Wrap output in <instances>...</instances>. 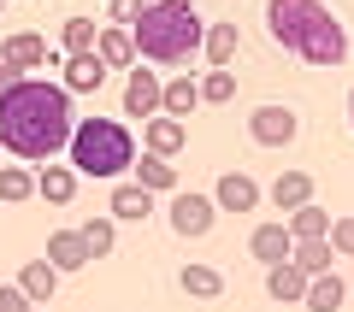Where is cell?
Here are the masks:
<instances>
[{
  "label": "cell",
  "mask_w": 354,
  "mask_h": 312,
  "mask_svg": "<svg viewBox=\"0 0 354 312\" xmlns=\"http://www.w3.org/2000/svg\"><path fill=\"white\" fill-rule=\"evenodd\" d=\"M71 88L41 83V77H12L0 88V148L18 159H59L71 142Z\"/></svg>",
  "instance_id": "cell-1"
},
{
  "label": "cell",
  "mask_w": 354,
  "mask_h": 312,
  "mask_svg": "<svg viewBox=\"0 0 354 312\" xmlns=\"http://www.w3.org/2000/svg\"><path fill=\"white\" fill-rule=\"evenodd\" d=\"M266 30L301 65H342L348 59V30H342V18H330L325 0H266Z\"/></svg>",
  "instance_id": "cell-2"
},
{
  "label": "cell",
  "mask_w": 354,
  "mask_h": 312,
  "mask_svg": "<svg viewBox=\"0 0 354 312\" xmlns=\"http://www.w3.org/2000/svg\"><path fill=\"white\" fill-rule=\"evenodd\" d=\"M201 36H207V24H201V12H195L189 0H148L142 18L130 24L136 59H153V65L189 59V53L201 48Z\"/></svg>",
  "instance_id": "cell-3"
},
{
  "label": "cell",
  "mask_w": 354,
  "mask_h": 312,
  "mask_svg": "<svg viewBox=\"0 0 354 312\" xmlns=\"http://www.w3.org/2000/svg\"><path fill=\"white\" fill-rule=\"evenodd\" d=\"M77 177H124L136 165V136H130L118 118H83L65 142Z\"/></svg>",
  "instance_id": "cell-4"
},
{
  "label": "cell",
  "mask_w": 354,
  "mask_h": 312,
  "mask_svg": "<svg viewBox=\"0 0 354 312\" xmlns=\"http://www.w3.org/2000/svg\"><path fill=\"white\" fill-rule=\"evenodd\" d=\"M295 130H301V118H295L290 106H254L248 113V136L260 142V148H290Z\"/></svg>",
  "instance_id": "cell-5"
},
{
  "label": "cell",
  "mask_w": 354,
  "mask_h": 312,
  "mask_svg": "<svg viewBox=\"0 0 354 312\" xmlns=\"http://www.w3.org/2000/svg\"><path fill=\"white\" fill-rule=\"evenodd\" d=\"M160 95H165V83L148 71V65H130V77H124V113H136L142 124H148L153 113H160Z\"/></svg>",
  "instance_id": "cell-6"
},
{
  "label": "cell",
  "mask_w": 354,
  "mask_h": 312,
  "mask_svg": "<svg viewBox=\"0 0 354 312\" xmlns=\"http://www.w3.org/2000/svg\"><path fill=\"white\" fill-rule=\"evenodd\" d=\"M218 218V206L207 195H171V230L177 236H207Z\"/></svg>",
  "instance_id": "cell-7"
},
{
  "label": "cell",
  "mask_w": 354,
  "mask_h": 312,
  "mask_svg": "<svg viewBox=\"0 0 354 312\" xmlns=\"http://www.w3.org/2000/svg\"><path fill=\"white\" fill-rule=\"evenodd\" d=\"M0 59L12 65L18 77H30L36 65H53V53H48V41H41L36 30H18V36H6V41H0Z\"/></svg>",
  "instance_id": "cell-8"
},
{
  "label": "cell",
  "mask_w": 354,
  "mask_h": 312,
  "mask_svg": "<svg viewBox=\"0 0 354 312\" xmlns=\"http://www.w3.org/2000/svg\"><path fill=\"white\" fill-rule=\"evenodd\" d=\"M213 206L218 213H254V206H260V183H254L248 171H225L218 188H213Z\"/></svg>",
  "instance_id": "cell-9"
},
{
  "label": "cell",
  "mask_w": 354,
  "mask_h": 312,
  "mask_svg": "<svg viewBox=\"0 0 354 312\" xmlns=\"http://www.w3.org/2000/svg\"><path fill=\"white\" fill-rule=\"evenodd\" d=\"M183 118H165V113H153L148 124H142V148L148 153H160V159H171V153H183Z\"/></svg>",
  "instance_id": "cell-10"
},
{
  "label": "cell",
  "mask_w": 354,
  "mask_h": 312,
  "mask_svg": "<svg viewBox=\"0 0 354 312\" xmlns=\"http://www.w3.org/2000/svg\"><path fill=\"white\" fill-rule=\"evenodd\" d=\"M248 253H254L260 265H283V260L295 253V236H290V224H260V230L248 236Z\"/></svg>",
  "instance_id": "cell-11"
},
{
  "label": "cell",
  "mask_w": 354,
  "mask_h": 312,
  "mask_svg": "<svg viewBox=\"0 0 354 312\" xmlns=\"http://www.w3.org/2000/svg\"><path fill=\"white\" fill-rule=\"evenodd\" d=\"M95 260L83 242V230H59V236H48V265L53 271H83V265Z\"/></svg>",
  "instance_id": "cell-12"
},
{
  "label": "cell",
  "mask_w": 354,
  "mask_h": 312,
  "mask_svg": "<svg viewBox=\"0 0 354 312\" xmlns=\"http://www.w3.org/2000/svg\"><path fill=\"white\" fill-rule=\"evenodd\" d=\"M101 83H106L101 53H65V88H71V95H95Z\"/></svg>",
  "instance_id": "cell-13"
},
{
  "label": "cell",
  "mask_w": 354,
  "mask_h": 312,
  "mask_svg": "<svg viewBox=\"0 0 354 312\" xmlns=\"http://www.w3.org/2000/svg\"><path fill=\"white\" fill-rule=\"evenodd\" d=\"M36 195L41 200H48V206H71V195H77V171H71V165H41V171H36Z\"/></svg>",
  "instance_id": "cell-14"
},
{
  "label": "cell",
  "mask_w": 354,
  "mask_h": 312,
  "mask_svg": "<svg viewBox=\"0 0 354 312\" xmlns=\"http://www.w3.org/2000/svg\"><path fill=\"white\" fill-rule=\"evenodd\" d=\"M342 300H348V283H342L337 271H319V277H307V295H301V306H307V312H337Z\"/></svg>",
  "instance_id": "cell-15"
},
{
  "label": "cell",
  "mask_w": 354,
  "mask_h": 312,
  "mask_svg": "<svg viewBox=\"0 0 354 312\" xmlns=\"http://www.w3.org/2000/svg\"><path fill=\"white\" fill-rule=\"evenodd\" d=\"M18 289H24L30 306H41V300H53V289H59V271H53L48 260H30L24 271H18Z\"/></svg>",
  "instance_id": "cell-16"
},
{
  "label": "cell",
  "mask_w": 354,
  "mask_h": 312,
  "mask_svg": "<svg viewBox=\"0 0 354 312\" xmlns=\"http://www.w3.org/2000/svg\"><path fill=\"white\" fill-rule=\"evenodd\" d=\"M266 295H272V300H301L307 295V271H301V265H290V260H283V265H266Z\"/></svg>",
  "instance_id": "cell-17"
},
{
  "label": "cell",
  "mask_w": 354,
  "mask_h": 312,
  "mask_svg": "<svg viewBox=\"0 0 354 312\" xmlns=\"http://www.w3.org/2000/svg\"><path fill=\"white\" fill-rule=\"evenodd\" d=\"M136 183L148 188V195H171V188H177V165L160 159V153H142V159H136Z\"/></svg>",
  "instance_id": "cell-18"
},
{
  "label": "cell",
  "mask_w": 354,
  "mask_h": 312,
  "mask_svg": "<svg viewBox=\"0 0 354 312\" xmlns=\"http://www.w3.org/2000/svg\"><path fill=\"white\" fill-rule=\"evenodd\" d=\"M195 106H201V83H195V77H171L165 95H160V113L165 118H183V113H195Z\"/></svg>",
  "instance_id": "cell-19"
},
{
  "label": "cell",
  "mask_w": 354,
  "mask_h": 312,
  "mask_svg": "<svg viewBox=\"0 0 354 312\" xmlns=\"http://www.w3.org/2000/svg\"><path fill=\"white\" fill-rule=\"evenodd\" d=\"M95 53H101L106 71H113V65H136V41H130V30H118V24L95 36Z\"/></svg>",
  "instance_id": "cell-20"
},
{
  "label": "cell",
  "mask_w": 354,
  "mask_h": 312,
  "mask_svg": "<svg viewBox=\"0 0 354 312\" xmlns=\"http://www.w3.org/2000/svg\"><path fill=\"white\" fill-rule=\"evenodd\" d=\"M177 283H183V295H195V300H218L225 295V277H218L213 265H183Z\"/></svg>",
  "instance_id": "cell-21"
},
{
  "label": "cell",
  "mask_w": 354,
  "mask_h": 312,
  "mask_svg": "<svg viewBox=\"0 0 354 312\" xmlns=\"http://www.w3.org/2000/svg\"><path fill=\"white\" fill-rule=\"evenodd\" d=\"M272 200H278L283 213H295V206H307V200H313V177H307V171H283L278 183H272Z\"/></svg>",
  "instance_id": "cell-22"
},
{
  "label": "cell",
  "mask_w": 354,
  "mask_h": 312,
  "mask_svg": "<svg viewBox=\"0 0 354 312\" xmlns=\"http://www.w3.org/2000/svg\"><path fill=\"white\" fill-rule=\"evenodd\" d=\"M201 48H207V65H213V71H225V65L236 59V24H207Z\"/></svg>",
  "instance_id": "cell-23"
},
{
  "label": "cell",
  "mask_w": 354,
  "mask_h": 312,
  "mask_svg": "<svg viewBox=\"0 0 354 312\" xmlns=\"http://www.w3.org/2000/svg\"><path fill=\"white\" fill-rule=\"evenodd\" d=\"M148 213H153V195H148L142 183H124V188L113 195V218H124V224H142Z\"/></svg>",
  "instance_id": "cell-24"
},
{
  "label": "cell",
  "mask_w": 354,
  "mask_h": 312,
  "mask_svg": "<svg viewBox=\"0 0 354 312\" xmlns=\"http://www.w3.org/2000/svg\"><path fill=\"white\" fill-rule=\"evenodd\" d=\"M330 260H337V248H330V236H313V242H295V253H290V265H301L307 277L330 271Z\"/></svg>",
  "instance_id": "cell-25"
},
{
  "label": "cell",
  "mask_w": 354,
  "mask_h": 312,
  "mask_svg": "<svg viewBox=\"0 0 354 312\" xmlns=\"http://www.w3.org/2000/svg\"><path fill=\"white\" fill-rule=\"evenodd\" d=\"M290 236H295V242L330 236V213H325V206H313V200H307V206H295V213H290Z\"/></svg>",
  "instance_id": "cell-26"
},
{
  "label": "cell",
  "mask_w": 354,
  "mask_h": 312,
  "mask_svg": "<svg viewBox=\"0 0 354 312\" xmlns=\"http://www.w3.org/2000/svg\"><path fill=\"white\" fill-rule=\"evenodd\" d=\"M30 195H36V171H24V165H0V200H6V206H24Z\"/></svg>",
  "instance_id": "cell-27"
},
{
  "label": "cell",
  "mask_w": 354,
  "mask_h": 312,
  "mask_svg": "<svg viewBox=\"0 0 354 312\" xmlns=\"http://www.w3.org/2000/svg\"><path fill=\"white\" fill-rule=\"evenodd\" d=\"M225 100H236V71H207L201 77V106H225Z\"/></svg>",
  "instance_id": "cell-28"
},
{
  "label": "cell",
  "mask_w": 354,
  "mask_h": 312,
  "mask_svg": "<svg viewBox=\"0 0 354 312\" xmlns=\"http://www.w3.org/2000/svg\"><path fill=\"white\" fill-rule=\"evenodd\" d=\"M95 18H65V53H95Z\"/></svg>",
  "instance_id": "cell-29"
},
{
  "label": "cell",
  "mask_w": 354,
  "mask_h": 312,
  "mask_svg": "<svg viewBox=\"0 0 354 312\" xmlns=\"http://www.w3.org/2000/svg\"><path fill=\"white\" fill-rule=\"evenodd\" d=\"M113 218H88L83 224V242H88V253H95V260H101V253H113Z\"/></svg>",
  "instance_id": "cell-30"
},
{
  "label": "cell",
  "mask_w": 354,
  "mask_h": 312,
  "mask_svg": "<svg viewBox=\"0 0 354 312\" xmlns=\"http://www.w3.org/2000/svg\"><path fill=\"white\" fill-rule=\"evenodd\" d=\"M330 248H337V253H354V218H337V224H330Z\"/></svg>",
  "instance_id": "cell-31"
},
{
  "label": "cell",
  "mask_w": 354,
  "mask_h": 312,
  "mask_svg": "<svg viewBox=\"0 0 354 312\" xmlns=\"http://www.w3.org/2000/svg\"><path fill=\"white\" fill-rule=\"evenodd\" d=\"M142 6H148V0H113V18H118V30H130L142 18Z\"/></svg>",
  "instance_id": "cell-32"
},
{
  "label": "cell",
  "mask_w": 354,
  "mask_h": 312,
  "mask_svg": "<svg viewBox=\"0 0 354 312\" xmlns=\"http://www.w3.org/2000/svg\"><path fill=\"white\" fill-rule=\"evenodd\" d=\"M0 312H30V300H24V289H0Z\"/></svg>",
  "instance_id": "cell-33"
},
{
  "label": "cell",
  "mask_w": 354,
  "mask_h": 312,
  "mask_svg": "<svg viewBox=\"0 0 354 312\" xmlns=\"http://www.w3.org/2000/svg\"><path fill=\"white\" fill-rule=\"evenodd\" d=\"M12 77H18V71H12V65H6V59H0V88H6V83H12Z\"/></svg>",
  "instance_id": "cell-34"
},
{
  "label": "cell",
  "mask_w": 354,
  "mask_h": 312,
  "mask_svg": "<svg viewBox=\"0 0 354 312\" xmlns=\"http://www.w3.org/2000/svg\"><path fill=\"white\" fill-rule=\"evenodd\" d=\"M30 312H41V306H30Z\"/></svg>",
  "instance_id": "cell-35"
},
{
  "label": "cell",
  "mask_w": 354,
  "mask_h": 312,
  "mask_svg": "<svg viewBox=\"0 0 354 312\" xmlns=\"http://www.w3.org/2000/svg\"><path fill=\"white\" fill-rule=\"evenodd\" d=\"M0 6H6V0H0Z\"/></svg>",
  "instance_id": "cell-36"
}]
</instances>
